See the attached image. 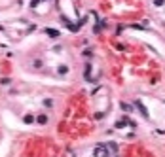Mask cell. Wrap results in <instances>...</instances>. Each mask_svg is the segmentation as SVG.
Returning a JSON list of instances; mask_svg holds the SVG:
<instances>
[{
  "label": "cell",
  "instance_id": "obj_1",
  "mask_svg": "<svg viewBox=\"0 0 165 157\" xmlns=\"http://www.w3.org/2000/svg\"><path fill=\"white\" fill-rule=\"evenodd\" d=\"M57 72H59L61 76H64V74H68V66H67V65H59V68H57Z\"/></svg>",
  "mask_w": 165,
  "mask_h": 157
},
{
  "label": "cell",
  "instance_id": "obj_2",
  "mask_svg": "<svg viewBox=\"0 0 165 157\" xmlns=\"http://www.w3.org/2000/svg\"><path fill=\"white\" fill-rule=\"evenodd\" d=\"M46 34H49V36H53V38H59L61 34L57 32V30H53V28H46Z\"/></svg>",
  "mask_w": 165,
  "mask_h": 157
},
{
  "label": "cell",
  "instance_id": "obj_3",
  "mask_svg": "<svg viewBox=\"0 0 165 157\" xmlns=\"http://www.w3.org/2000/svg\"><path fill=\"white\" fill-rule=\"evenodd\" d=\"M48 121V116H38V123H46Z\"/></svg>",
  "mask_w": 165,
  "mask_h": 157
},
{
  "label": "cell",
  "instance_id": "obj_4",
  "mask_svg": "<svg viewBox=\"0 0 165 157\" xmlns=\"http://www.w3.org/2000/svg\"><path fill=\"white\" fill-rule=\"evenodd\" d=\"M32 119H34L32 116H25V123H32Z\"/></svg>",
  "mask_w": 165,
  "mask_h": 157
},
{
  "label": "cell",
  "instance_id": "obj_5",
  "mask_svg": "<svg viewBox=\"0 0 165 157\" xmlns=\"http://www.w3.org/2000/svg\"><path fill=\"white\" fill-rule=\"evenodd\" d=\"M34 68H42V61H34Z\"/></svg>",
  "mask_w": 165,
  "mask_h": 157
},
{
  "label": "cell",
  "instance_id": "obj_6",
  "mask_svg": "<svg viewBox=\"0 0 165 157\" xmlns=\"http://www.w3.org/2000/svg\"><path fill=\"white\" fill-rule=\"evenodd\" d=\"M154 4H156V6H161V4H163V0H154Z\"/></svg>",
  "mask_w": 165,
  "mask_h": 157
}]
</instances>
